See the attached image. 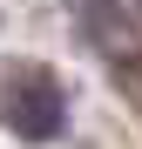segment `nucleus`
I'll list each match as a JSON object with an SVG mask.
<instances>
[{
	"mask_svg": "<svg viewBox=\"0 0 142 149\" xmlns=\"http://www.w3.org/2000/svg\"><path fill=\"white\" fill-rule=\"evenodd\" d=\"M81 27L95 41H135L142 34V0H81Z\"/></svg>",
	"mask_w": 142,
	"mask_h": 149,
	"instance_id": "f03ea898",
	"label": "nucleus"
},
{
	"mask_svg": "<svg viewBox=\"0 0 142 149\" xmlns=\"http://www.w3.org/2000/svg\"><path fill=\"white\" fill-rule=\"evenodd\" d=\"M0 122L20 136V142H54L61 122H68V88L54 68L41 61H14L0 74Z\"/></svg>",
	"mask_w": 142,
	"mask_h": 149,
	"instance_id": "f257e3e1",
	"label": "nucleus"
}]
</instances>
